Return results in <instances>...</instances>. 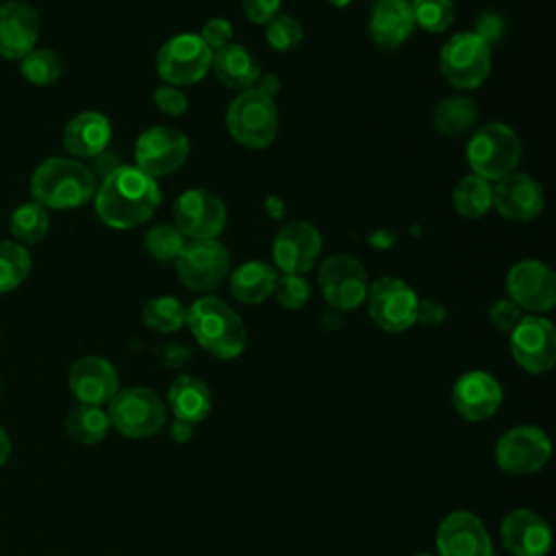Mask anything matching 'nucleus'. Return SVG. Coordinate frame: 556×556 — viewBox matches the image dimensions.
Segmentation results:
<instances>
[{
    "instance_id": "obj_1",
    "label": "nucleus",
    "mask_w": 556,
    "mask_h": 556,
    "mask_svg": "<svg viewBox=\"0 0 556 556\" xmlns=\"http://www.w3.org/2000/svg\"><path fill=\"white\" fill-rule=\"evenodd\" d=\"M161 204V189L154 178L135 165H117L96 189L98 217L117 230L148 222Z\"/></svg>"
},
{
    "instance_id": "obj_2",
    "label": "nucleus",
    "mask_w": 556,
    "mask_h": 556,
    "mask_svg": "<svg viewBox=\"0 0 556 556\" xmlns=\"http://www.w3.org/2000/svg\"><path fill=\"white\" fill-rule=\"evenodd\" d=\"M30 193L43 208H76L96 195V176L80 161L50 156L37 165Z\"/></svg>"
},
{
    "instance_id": "obj_3",
    "label": "nucleus",
    "mask_w": 556,
    "mask_h": 556,
    "mask_svg": "<svg viewBox=\"0 0 556 556\" xmlns=\"http://www.w3.org/2000/svg\"><path fill=\"white\" fill-rule=\"evenodd\" d=\"M187 326L195 341L217 358H235L245 348V326L241 317L219 298H198L187 308Z\"/></svg>"
},
{
    "instance_id": "obj_4",
    "label": "nucleus",
    "mask_w": 556,
    "mask_h": 556,
    "mask_svg": "<svg viewBox=\"0 0 556 556\" xmlns=\"http://www.w3.org/2000/svg\"><path fill=\"white\" fill-rule=\"evenodd\" d=\"M465 156L476 176L489 182L500 180L519 165L521 141L508 124L489 122L471 132Z\"/></svg>"
},
{
    "instance_id": "obj_5",
    "label": "nucleus",
    "mask_w": 556,
    "mask_h": 556,
    "mask_svg": "<svg viewBox=\"0 0 556 556\" xmlns=\"http://www.w3.org/2000/svg\"><path fill=\"white\" fill-rule=\"evenodd\" d=\"M226 124L235 141L245 148H267L278 132V109L274 96L258 87L241 91L226 111Z\"/></svg>"
},
{
    "instance_id": "obj_6",
    "label": "nucleus",
    "mask_w": 556,
    "mask_h": 556,
    "mask_svg": "<svg viewBox=\"0 0 556 556\" xmlns=\"http://www.w3.org/2000/svg\"><path fill=\"white\" fill-rule=\"evenodd\" d=\"M111 428L128 439L156 434L167 419L165 402L148 387L119 389L106 404Z\"/></svg>"
},
{
    "instance_id": "obj_7",
    "label": "nucleus",
    "mask_w": 556,
    "mask_h": 556,
    "mask_svg": "<svg viewBox=\"0 0 556 556\" xmlns=\"http://www.w3.org/2000/svg\"><path fill=\"white\" fill-rule=\"evenodd\" d=\"M491 56V43L478 33H456L441 48V74L456 89H473L486 80Z\"/></svg>"
},
{
    "instance_id": "obj_8",
    "label": "nucleus",
    "mask_w": 556,
    "mask_h": 556,
    "mask_svg": "<svg viewBox=\"0 0 556 556\" xmlns=\"http://www.w3.org/2000/svg\"><path fill=\"white\" fill-rule=\"evenodd\" d=\"M230 271V254L217 239H189L176 256V274L191 291L217 289Z\"/></svg>"
},
{
    "instance_id": "obj_9",
    "label": "nucleus",
    "mask_w": 556,
    "mask_h": 556,
    "mask_svg": "<svg viewBox=\"0 0 556 556\" xmlns=\"http://www.w3.org/2000/svg\"><path fill=\"white\" fill-rule=\"evenodd\" d=\"M365 300L371 321L387 332H404L417 319L419 298L413 287L400 278H378L369 285Z\"/></svg>"
},
{
    "instance_id": "obj_10",
    "label": "nucleus",
    "mask_w": 556,
    "mask_h": 556,
    "mask_svg": "<svg viewBox=\"0 0 556 556\" xmlns=\"http://www.w3.org/2000/svg\"><path fill=\"white\" fill-rule=\"evenodd\" d=\"M213 50L200 39V35L182 33L167 39L156 54L159 76L172 85H193L204 78L211 67Z\"/></svg>"
},
{
    "instance_id": "obj_11",
    "label": "nucleus",
    "mask_w": 556,
    "mask_h": 556,
    "mask_svg": "<svg viewBox=\"0 0 556 556\" xmlns=\"http://www.w3.org/2000/svg\"><path fill=\"white\" fill-rule=\"evenodd\" d=\"M319 289L332 308L354 311L367 298V271L361 261L350 254H330L319 267Z\"/></svg>"
},
{
    "instance_id": "obj_12",
    "label": "nucleus",
    "mask_w": 556,
    "mask_h": 556,
    "mask_svg": "<svg viewBox=\"0 0 556 556\" xmlns=\"http://www.w3.org/2000/svg\"><path fill=\"white\" fill-rule=\"evenodd\" d=\"M552 443L536 426H515L506 430L495 443V463L504 473L530 476L549 460Z\"/></svg>"
},
{
    "instance_id": "obj_13",
    "label": "nucleus",
    "mask_w": 556,
    "mask_h": 556,
    "mask_svg": "<svg viewBox=\"0 0 556 556\" xmlns=\"http://www.w3.org/2000/svg\"><path fill=\"white\" fill-rule=\"evenodd\" d=\"M189 156V139L172 126H152L135 141V167L150 178L176 172Z\"/></svg>"
},
{
    "instance_id": "obj_14",
    "label": "nucleus",
    "mask_w": 556,
    "mask_h": 556,
    "mask_svg": "<svg viewBox=\"0 0 556 556\" xmlns=\"http://www.w3.org/2000/svg\"><path fill=\"white\" fill-rule=\"evenodd\" d=\"M510 352L515 363L528 374L549 371L556 363L554 324L539 315H523L510 330Z\"/></svg>"
},
{
    "instance_id": "obj_15",
    "label": "nucleus",
    "mask_w": 556,
    "mask_h": 556,
    "mask_svg": "<svg viewBox=\"0 0 556 556\" xmlns=\"http://www.w3.org/2000/svg\"><path fill=\"white\" fill-rule=\"evenodd\" d=\"M174 226L189 239H217L224 230L226 204L206 189H189L174 202Z\"/></svg>"
},
{
    "instance_id": "obj_16",
    "label": "nucleus",
    "mask_w": 556,
    "mask_h": 556,
    "mask_svg": "<svg viewBox=\"0 0 556 556\" xmlns=\"http://www.w3.org/2000/svg\"><path fill=\"white\" fill-rule=\"evenodd\" d=\"M506 291L521 311L545 313L556 304V276L545 263L526 258L510 267Z\"/></svg>"
},
{
    "instance_id": "obj_17",
    "label": "nucleus",
    "mask_w": 556,
    "mask_h": 556,
    "mask_svg": "<svg viewBox=\"0 0 556 556\" xmlns=\"http://www.w3.org/2000/svg\"><path fill=\"white\" fill-rule=\"evenodd\" d=\"M321 252L319 230L304 219L285 224L271 243V256L278 269L285 274H306Z\"/></svg>"
},
{
    "instance_id": "obj_18",
    "label": "nucleus",
    "mask_w": 556,
    "mask_h": 556,
    "mask_svg": "<svg viewBox=\"0 0 556 556\" xmlns=\"http://www.w3.org/2000/svg\"><path fill=\"white\" fill-rule=\"evenodd\" d=\"M439 556H493L491 536L484 523L467 510L445 515L437 528Z\"/></svg>"
},
{
    "instance_id": "obj_19",
    "label": "nucleus",
    "mask_w": 556,
    "mask_h": 556,
    "mask_svg": "<svg viewBox=\"0 0 556 556\" xmlns=\"http://www.w3.org/2000/svg\"><path fill=\"white\" fill-rule=\"evenodd\" d=\"M504 400V391L495 376L482 369L465 371L452 387V404L467 421H484L493 417Z\"/></svg>"
},
{
    "instance_id": "obj_20",
    "label": "nucleus",
    "mask_w": 556,
    "mask_h": 556,
    "mask_svg": "<svg viewBox=\"0 0 556 556\" xmlns=\"http://www.w3.org/2000/svg\"><path fill=\"white\" fill-rule=\"evenodd\" d=\"M543 187L530 174L513 172L493 187V206L508 222H530L543 211Z\"/></svg>"
},
{
    "instance_id": "obj_21",
    "label": "nucleus",
    "mask_w": 556,
    "mask_h": 556,
    "mask_svg": "<svg viewBox=\"0 0 556 556\" xmlns=\"http://www.w3.org/2000/svg\"><path fill=\"white\" fill-rule=\"evenodd\" d=\"M502 545L510 556H545L552 547V530L547 521L530 510H510L500 526Z\"/></svg>"
},
{
    "instance_id": "obj_22",
    "label": "nucleus",
    "mask_w": 556,
    "mask_h": 556,
    "mask_svg": "<svg viewBox=\"0 0 556 556\" xmlns=\"http://www.w3.org/2000/svg\"><path fill=\"white\" fill-rule=\"evenodd\" d=\"M67 384L78 404L104 406L119 391V376L106 358L83 356L72 365Z\"/></svg>"
},
{
    "instance_id": "obj_23",
    "label": "nucleus",
    "mask_w": 556,
    "mask_h": 556,
    "mask_svg": "<svg viewBox=\"0 0 556 556\" xmlns=\"http://www.w3.org/2000/svg\"><path fill=\"white\" fill-rule=\"evenodd\" d=\"M39 37V15L22 0L0 4V56L20 61L26 56Z\"/></svg>"
},
{
    "instance_id": "obj_24",
    "label": "nucleus",
    "mask_w": 556,
    "mask_h": 556,
    "mask_svg": "<svg viewBox=\"0 0 556 556\" xmlns=\"http://www.w3.org/2000/svg\"><path fill=\"white\" fill-rule=\"evenodd\" d=\"M111 141V122L98 111H83L74 115L63 130V146L72 156L96 159Z\"/></svg>"
},
{
    "instance_id": "obj_25",
    "label": "nucleus",
    "mask_w": 556,
    "mask_h": 556,
    "mask_svg": "<svg viewBox=\"0 0 556 556\" xmlns=\"http://www.w3.org/2000/svg\"><path fill=\"white\" fill-rule=\"evenodd\" d=\"M415 28L408 0H378L369 15V37L376 46L393 50L402 46Z\"/></svg>"
},
{
    "instance_id": "obj_26",
    "label": "nucleus",
    "mask_w": 556,
    "mask_h": 556,
    "mask_svg": "<svg viewBox=\"0 0 556 556\" xmlns=\"http://www.w3.org/2000/svg\"><path fill=\"white\" fill-rule=\"evenodd\" d=\"M211 70L222 85L241 91L252 89L261 78V67L254 54L239 43H226L217 48L211 59Z\"/></svg>"
},
{
    "instance_id": "obj_27",
    "label": "nucleus",
    "mask_w": 556,
    "mask_h": 556,
    "mask_svg": "<svg viewBox=\"0 0 556 556\" xmlns=\"http://www.w3.org/2000/svg\"><path fill=\"white\" fill-rule=\"evenodd\" d=\"M167 406L174 419L198 424L211 410V391L204 380L191 374H180L167 389Z\"/></svg>"
},
{
    "instance_id": "obj_28",
    "label": "nucleus",
    "mask_w": 556,
    "mask_h": 556,
    "mask_svg": "<svg viewBox=\"0 0 556 556\" xmlns=\"http://www.w3.org/2000/svg\"><path fill=\"white\" fill-rule=\"evenodd\" d=\"M278 274L265 261H248L230 274V291L243 304L265 302L276 287Z\"/></svg>"
},
{
    "instance_id": "obj_29",
    "label": "nucleus",
    "mask_w": 556,
    "mask_h": 556,
    "mask_svg": "<svg viewBox=\"0 0 556 556\" xmlns=\"http://www.w3.org/2000/svg\"><path fill=\"white\" fill-rule=\"evenodd\" d=\"M476 122H478V104L469 96H447L437 104L432 113L434 130L450 139L465 137L469 130H473Z\"/></svg>"
},
{
    "instance_id": "obj_30",
    "label": "nucleus",
    "mask_w": 556,
    "mask_h": 556,
    "mask_svg": "<svg viewBox=\"0 0 556 556\" xmlns=\"http://www.w3.org/2000/svg\"><path fill=\"white\" fill-rule=\"evenodd\" d=\"M65 430L67 437L80 445H96L106 439L111 430L109 415L102 406H89V404H78L67 413L65 419Z\"/></svg>"
},
{
    "instance_id": "obj_31",
    "label": "nucleus",
    "mask_w": 556,
    "mask_h": 556,
    "mask_svg": "<svg viewBox=\"0 0 556 556\" xmlns=\"http://www.w3.org/2000/svg\"><path fill=\"white\" fill-rule=\"evenodd\" d=\"M452 204L460 217L478 219L493 206V187L489 180L467 174L454 185Z\"/></svg>"
},
{
    "instance_id": "obj_32",
    "label": "nucleus",
    "mask_w": 556,
    "mask_h": 556,
    "mask_svg": "<svg viewBox=\"0 0 556 556\" xmlns=\"http://www.w3.org/2000/svg\"><path fill=\"white\" fill-rule=\"evenodd\" d=\"M141 319L148 328L169 334V332L180 330L187 324V308L176 298L159 295V298H152L146 302V306L141 311Z\"/></svg>"
},
{
    "instance_id": "obj_33",
    "label": "nucleus",
    "mask_w": 556,
    "mask_h": 556,
    "mask_svg": "<svg viewBox=\"0 0 556 556\" xmlns=\"http://www.w3.org/2000/svg\"><path fill=\"white\" fill-rule=\"evenodd\" d=\"M9 228L20 243H37L48 235V211L37 202H26L13 211Z\"/></svg>"
},
{
    "instance_id": "obj_34",
    "label": "nucleus",
    "mask_w": 556,
    "mask_h": 556,
    "mask_svg": "<svg viewBox=\"0 0 556 556\" xmlns=\"http://www.w3.org/2000/svg\"><path fill=\"white\" fill-rule=\"evenodd\" d=\"M30 274V256L22 243L0 241V293L17 289Z\"/></svg>"
},
{
    "instance_id": "obj_35",
    "label": "nucleus",
    "mask_w": 556,
    "mask_h": 556,
    "mask_svg": "<svg viewBox=\"0 0 556 556\" xmlns=\"http://www.w3.org/2000/svg\"><path fill=\"white\" fill-rule=\"evenodd\" d=\"M20 72L33 85H50L61 76L63 63L56 52L46 48L43 50L33 48L26 56L20 59Z\"/></svg>"
},
{
    "instance_id": "obj_36",
    "label": "nucleus",
    "mask_w": 556,
    "mask_h": 556,
    "mask_svg": "<svg viewBox=\"0 0 556 556\" xmlns=\"http://www.w3.org/2000/svg\"><path fill=\"white\" fill-rule=\"evenodd\" d=\"M408 4L415 24L428 33H443L454 22L452 0H410Z\"/></svg>"
},
{
    "instance_id": "obj_37",
    "label": "nucleus",
    "mask_w": 556,
    "mask_h": 556,
    "mask_svg": "<svg viewBox=\"0 0 556 556\" xmlns=\"http://www.w3.org/2000/svg\"><path fill=\"white\" fill-rule=\"evenodd\" d=\"M185 245V235L174 224H156L146 235V250L152 258L161 263L176 261Z\"/></svg>"
},
{
    "instance_id": "obj_38",
    "label": "nucleus",
    "mask_w": 556,
    "mask_h": 556,
    "mask_svg": "<svg viewBox=\"0 0 556 556\" xmlns=\"http://www.w3.org/2000/svg\"><path fill=\"white\" fill-rule=\"evenodd\" d=\"M265 39L267 43L278 50V52H289L293 48H298L304 39L302 26L295 17L291 15H276L267 22L265 26Z\"/></svg>"
},
{
    "instance_id": "obj_39",
    "label": "nucleus",
    "mask_w": 556,
    "mask_h": 556,
    "mask_svg": "<svg viewBox=\"0 0 556 556\" xmlns=\"http://www.w3.org/2000/svg\"><path fill=\"white\" fill-rule=\"evenodd\" d=\"M274 295H276V302L282 308L300 311L308 302V298H311V287H308V282L302 276L285 274L282 278L276 280Z\"/></svg>"
},
{
    "instance_id": "obj_40",
    "label": "nucleus",
    "mask_w": 556,
    "mask_h": 556,
    "mask_svg": "<svg viewBox=\"0 0 556 556\" xmlns=\"http://www.w3.org/2000/svg\"><path fill=\"white\" fill-rule=\"evenodd\" d=\"M521 317H523V315H521V308H519L510 298L497 300V302H493V306L489 308V319H491V324H493L500 332H510V330L519 324Z\"/></svg>"
},
{
    "instance_id": "obj_41",
    "label": "nucleus",
    "mask_w": 556,
    "mask_h": 556,
    "mask_svg": "<svg viewBox=\"0 0 556 556\" xmlns=\"http://www.w3.org/2000/svg\"><path fill=\"white\" fill-rule=\"evenodd\" d=\"M200 39L211 48V50H217L226 43H232V24L224 17H213L208 20L204 26H202V33H200Z\"/></svg>"
},
{
    "instance_id": "obj_42",
    "label": "nucleus",
    "mask_w": 556,
    "mask_h": 556,
    "mask_svg": "<svg viewBox=\"0 0 556 556\" xmlns=\"http://www.w3.org/2000/svg\"><path fill=\"white\" fill-rule=\"evenodd\" d=\"M154 104L165 113V115H182L189 106L187 102V96L172 87V85H165V87H159L154 91Z\"/></svg>"
},
{
    "instance_id": "obj_43",
    "label": "nucleus",
    "mask_w": 556,
    "mask_h": 556,
    "mask_svg": "<svg viewBox=\"0 0 556 556\" xmlns=\"http://www.w3.org/2000/svg\"><path fill=\"white\" fill-rule=\"evenodd\" d=\"M282 0H241L243 13L254 24H267L271 17L278 15Z\"/></svg>"
},
{
    "instance_id": "obj_44",
    "label": "nucleus",
    "mask_w": 556,
    "mask_h": 556,
    "mask_svg": "<svg viewBox=\"0 0 556 556\" xmlns=\"http://www.w3.org/2000/svg\"><path fill=\"white\" fill-rule=\"evenodd\" d=\"M445 319V306L437 300H419L417 304V319L421 326H441Z\"/></svg>"
},
{
    "instance_id": "obj_45",
    "label": "nucleus",
    "mask_w": 556,
    "mask_h": 556,
    "mask_svg": "<svg viewBox=\"0 0 556 556\" xmlns=\"http://www.w3.org/2000/svg\"><path fill=\"white\" fill-rule=\"evenodd\" d=\"M189 350L185 345H165L161 352H159V358L163 365L167 367H180L189 361Z\"/></svg>"
},
{
    "instance_id": "obj_46",
    "label": "nucleus",
    "mask_w": 556,
    "mask_h": 556,
    "mask_svg": "<svg viewBox=\"0 0 556 556\" xmlns=\"http://www.w3.org/2000/svg\"><path fill=\"white\" fill-rule=\"evenodd\" d=\"M169 434L176 443H185L193 437V424H187V421H180V419H174L172 428H169Z\"/></svg>"
},
{
    "instance_id": "obj_47",
    "label": "nucleus",
    "mask_w": 556,
    "mask_h": 556,
    "mask_svg": "<svg viewBox=\"0 0 556 556\" xmlns=\"http://www.w3.org/2000/svg\"><path fill=\"white\" fill-rule=\"evenodd\" d=\"M9 456H11V437H9V432L0 426V467L9 460Z\"/></svg>"
},
{
    "instance_id": "obj_48",
    "label": "nucleus",
    "mask_w": 556,
    "mask_h": 556,
    "mask_svg": "<svg viewBox=\"0 0 556 556\" xmlns=\"http://www.w3.org/2000/svg\"><path fill=\"white\" fill-rule=\"evenodd\" d=\"M332 7H337V9H343V7H348L352 0H328Z\"/></svg>"
},
{
    "instance_id": "obj_49",
    "label": "nucleus",
    "mask_w": 556,
    "mask_h": 556,
    "mask_svg": "<svg viewBox=\"0 0 556 556\" xmlns=\"http://www.w3.org/2000/svg\"><path fill=\"white\" fill-rule=\"evenodd\" d=\"M415 556H430V554H415Z\"/></svg>"
}]
</instances>
